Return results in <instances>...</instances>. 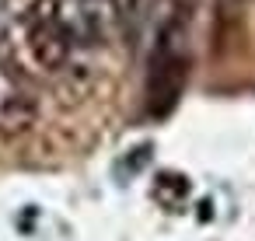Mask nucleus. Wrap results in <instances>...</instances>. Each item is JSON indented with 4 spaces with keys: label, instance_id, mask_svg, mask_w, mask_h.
Segmentation results:
<instances>
[{
    "label": "nucleus",
    "instance_id": "2",
    "mask_svg": "<svg viewBox=\"0 0 255 241\" xmlns=\"http://www.w3.org/2000/svg\"><path fill=\"white\" fill-rule=\"evenodd\" d=\"M39 102L14 63H0V136L18 140L35 126Z\"/></svg>",
    "mask_w": 255,
    "mask_h": 241
},
{
    "label": "nucleus",
    "instance_id": "3",
    "mask_svg": "<svg viewBox=\"0 0 255 241\" xmlns=\"http://www.w3.org/2000/svg\"><path fill=\"white\" fill-rule=\"evenodd\" d=\"M56 18H60V28L67 32L74 49L102 46L105 28H109L105 0H56Z\"/></svg>",
    "mask_w": 255,
    "mask_h": 241
},
{
    "label": "nucleus",
    "instance_id": "1",
    "mask_svg": "<svg viewBox=\"0 0 255 241\" xmlns=\"http://www.w3.org/2000/svg\"><path fill=\"white\" fill-rule=\"evenodd\" d=\"M21 42L28 60L42 70V74H60L70 63V39L60 28L56 18V0H32L21 11Z\"/></svg>",
    "mask_w": 255,
    "mask_h": 241
},
{
    "label": "nucleus",
    "instance_id": "4",
    "mask_svg": "<svg viewBox=\"0 0 255 241\" xmlns=\"http://www.w3.org/2000/svg\"><path fill=\"white\" fill-rule=\"evenodd\" d=\"M109 7H112V18L123 25L126 35L136 32V21L143 14V0H109Z\"/></svg>",
    "mask_w": 255,
    "mask_h": 241
}]
</instances>
